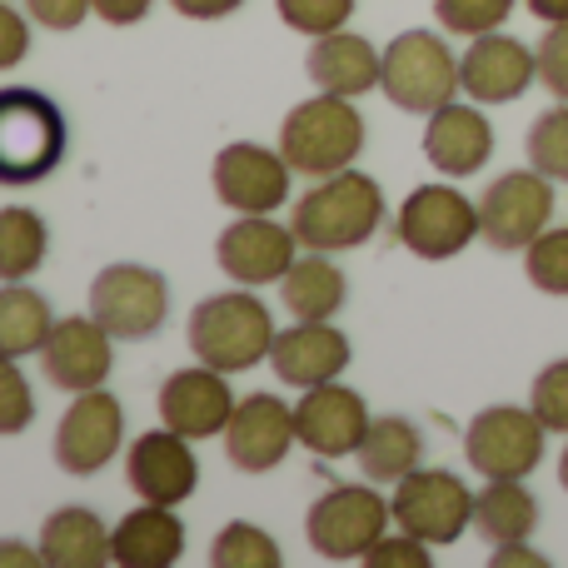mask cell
<instances>
[{
    "label": "cell",
    "instance_id": "13",
    "mask_svg": "<svg viewBox=\"0 0 568 568\" xmlns=\"http://www.w3.org/2000/svg\"><path fill=\"white\" fill-rule=\"evenodd\" d=\"M120 444H125V409L105 389L75 394V404L55 424V464L75 479L100 474L120 454Z\"/></svg>",
    "mask_w": 568,
    "mask_h": 568
},
{
    "label": "cell",
    "instance_id": "16",
    "mask_svg": "<svg viewBox=\"0 0 568 568\" xmlns=\"http://www.w3.org/2000/svg\"><path fill=\"white\" fill-rule=\"evenodd\" d=\"M300 250L304 245L290 225H275L270 215H240L215 240V265L245 290H260V284H280Z\"/></svg>",
    "mask_w": 568,
    "mask_h": 568
},
{
    "label": "cell",
    "instance_id": "5",
    "mask_svg": "<svg viewBox=\"0 0 568 568\" xmlns=\"http://www.w3.org/2000/svg\"><path fill=\"white\" fill-rule=\"evenodd\" d=\"M389 499L374 484H334L304 514V539L329 564H364V554L389 534Z\"/></svg>",
    "mask_w": 568,
    "mask_h": 568
},
{
    "label": "cell",
    "instance_id": "8",
    "mask_svg": "<svg viewBox=\"0 0 568 568\" xmlns=\"http://www.w3.org/2000/svg\"><path fill=\"white\" fill-rule=\"evenodd\" d=\"M474 499L479 494H469V484L459 479V474L449 469H414L404 474L399 484H394V524H399L404 534H414V539H424L429 549H444V544H459L464 529L474 524Z\"/></svg>",
    "mask_w": 568,
    "mask_h": 568
},
{
    "label": "cell",
    "instance_id": "39",
    "mask_svg": "<svg viewBox=\"0 0 568 568\" xmlns=\"http://www.w3.org/2000/svg\"><path fill=\"white\" fill-rule=\"evenodd\" d=\"M364 564H369V568H429L434 559H429V544H424V539H414V534H394V539H389V534H384V539L379 544H374V549L369 554H364Z\"/></svg>",
    "mask_w": 568,
    "mask_h": 568
},
{
    "label": "cell",
    "instance_id": "44",
    "mask_svg": "<svg viewBox=\"0 0 568 568\" xmlns=\"http://www.w3.org/2000/svg\"><path fill=\"white\" fill-rule=\"evenodd\" d=\"M36 564H40V544L30 549L20 539H0V568H36Z\"/></svg>",
    "mask_w": 568,
    "mask_h": 568
},
{
    "label": "cell",
    "instance_id": "14",
    "mask_svg": "<svg viewBox=\"0 0 568 568\" xmlns=\"http://www.w3.org/2000/svg\"><path fill=\"white\" fill-rule=\"evenodd\" d=\"M225 459L235 464L240 474H270L290 459V449L300 444V429H294V404H284L280 394H250V399L235 404L225 424Z\"/></svg>",
    "mask_w": 568,
    "mask_h": 568
},
{
    "label": "cell",
    "instance_id": "19",
    "mask_svg": "<svg viewBox=\"0 0 568 568\" xmlns=\"http://www.w3.org/2000/svg\"><path fill=\"white\" fill-rule=\"evenodd\" d=\"M125 479L145 504H170V509H175V504H185L190 494L200 489V459L185 434L160 424V429L140 434V439L130 444Z\"/></svg>",
    "mask_w": 568,
    "mask_h": 568
},
{
    "label": "cell",
    "instance_id": "20",
    "mask_svg": "<svg viewBox=\"0 0 568 568\" xmlns=\"http://www.w3.org/2000/svg\"><path fill=\"white\" fill-rule=\"evenodd\" d=\"M235 404L240 399L230 394V374L210 369V364L175 369L160 384V424L185 434V439H215V434H225Z\"/></svg>",
    "mask_w": 568,
    "mask_h": 568
},
{
    "label": "cell",
    "instance_id": "29",
    "mask_svg": "<svg viewBox=\"0 0 568 568\" xmlns=\"http://www.w3.org/2000/svg\"><path fill=\"white\" fill-rule=\"evenodd\" d=\"M55 329V310L40 290H30L26 280H0V354L26 359L40 354V344Z\"/></svg>",
    "mask_w": 568,
    "mask_h": 568
},
{
    "label": "cell",
    "instance_id": "34",
    "mask_svg": "<svg viewBox=\"0 0 568 568\" xmlns=\"http://www.w3.org/2000/svg\"><path fill=\"white\" fill-rule=\"evenodd\" d=\"M434 16L449 36H489L514 16V0H434Z\"/></svg>",
    "mask_w": 568,
    "mask_h": 568
},
{
    "label": "cell",
    "instance_id": "26",
    "mask_svg": "<svg viewBox=\"0 0 568 568\" xmlns=\"http://www.w3.org/2000/svg\"><path fill=\"white\" fill-rule=\"evenodd\" d=\"M280 304L294 320H334L349 304V280L324 250H304L280 280Z\"/></svg>",
    "mask_w": 568,
    "mask_h": 568
},
{
    "label": "cell",
    "instance_id": "46",
    "mask_svg": "<svg viewBox=\"0 0 568 568\" xmlns=\"http://www.w3.org/2000/svg\"><path fill=\"white\" fill-rule=\"evenodd\" d=\"M524 6H529L544 26H564L568 20V0H524Z\"/></svg>",
    "mask_w": 568,
    "mask_h": 568
},
{
    "label": "cell",
    "instance_id": "35",
    "mask_svg": "<svg viewBox=\"0 0 568 568\" xmlns=\"http://www.w3.org/2000/svg\"><path fill=\"white\" fill-rule=\"evenodd\" d=\"M30 419H36V394H30L26 374H20V359L0 354V439L26 434Z\"/></svg>",
    "mask_w": 568,
    "mask_h": 568
},
{
    "label": "cell",
    "instance_id": "1",
    "mask_svg": "<svg viewBox=\"0 0 568 568\" xmlns=\"http://www.w3.org/2000/svg\"><path fill=\"white\" fill-rule=\"evenodd\" d=\"M379 225H384V190L379 180H369L354 165L339 170V175L314 180L310 195H300L290 210V230L300 235V245L324 250V255L369 245L379 235Z\"/></svg>",
    "mask_w": 568,
    "mask_h": 568
},
{
    "label": "cell",
    "instance_id": "15",
    "mask_svg": "<svg viewBox=\"0 0 568 568\" xmlns=\"http://www.w3.org/2000/svg\"><path fill=\"white\" fill-rule=\"evenodd\" d=\"M115 334L95 320V314H70V320H55L50 339L40 344V369L55 389L65 394H85L100 389L115 369Z\"/></svg>",
    "mask_w": 568,
    "mask_h": 568
},
{
    "label": "cell",
    "instance_id": "11",
    "mask_svg": "<svg viewBox=\"0 0 568 568\" xmlns=\"http://www.w3.org/2000/svg\"><path fill=\"white\" fill-rule=\"evenodd\" d=\"M554 220V180L544 170H509L479 195V230L494 250H529Z\"/></svg>",
    "mask_w": 568,
    "mask_h": 568
},
{
    "label": "cell",
    "instance_id": "4",
    "mask_svg": "<svg viewBox=\"0 0 568 568\" xmlns=\"http://www.w3.org/2000/svg\"><path fill=\"white\" fill-rule=\"evenodd\" d=\"M364 115L349 105L344 95H314L304 105H294L280 125V155L290 160L294 175L304 180H324L339 175L359 160L364 150Z\"/></svg>",
    "mask_w": 568,
    "mask_h": 568
},
{
    "label": "cell",
    "instance_id": "32",
    "mask_svg": "<svg viewBox=\"0 0 568 568\" xmlns=\"http://www.w3.org/2000/svg\"><path fill=\"white\" fill-rule=\"evenodd\" d=\"M529 165L544 170L554 185H568V100H559L554 110H544L539 120L529 125Z\"/></svg>",
    "mask_w": 568,
    "mask_h": 568
},
{
    "label": "cell",
    "instance_id": "47",
    "mask_svg": "<svg viewBox=\"0 0 568 568\" xmlns=\"http://www.w3.org/2000/svg\"><path fill=\"white\" fill-rule=\"evenodd\" d=\"M559 484H564V494H568V444H564V459H559Z\"/></svg>",
    "mask_w": 568,
    "mask_h": 568
},
{
    "label": "cell",
    "instance_id": "2",
    "mask_svg": "<svg viewBox=\"0 0 568 568\" xmlns=\"http://www.w3.org/2000/svg\"><path fill=\"white\" fill-rule=\"evenodd\" d=\"M275 320H270V304L255 290H225V294H205V300L190 310V349L200 364L220 374H245L255 364L270 359L275 349Z\"/></svg>",
    "mask_w": 568,
    "mask_h": 568
},
{
    "label": "cell",
    "instance_id": "6",
    "mask_svg": "<svg viewBox=\"0 0 568 568\" xmlns=\"http://www.w3.org/2000/svg\"><path fill=\"white\" fill-rule=\"evenodd\" d=\"M379 90L389 95V105H399L404 115H424L444 110L459 95V55L444 45V36L434 30H404L384 50V80Z\"/></svg>",
    "mask_w": 568,
    "mask_h": 568
},
{
    "label": "cell",
    "instance_id": "41",
    "mask_svg": "<svg viewBox=\"0 0 568 568\" xmlns=\"http://www.w3.org/2000/svg\"><path fill=\"white\" fill-rule=\"evenodd\" d=\"M30 55V26L10 0H0V70H16Z\"/></svg>",
    "mask_w": 568,
    "mask_h": 568
},
{
    "label": "cell",
    "instance_id": "36",
    "mask_svg": "<svg viewBox=\"0 0 568 568\" xmlns=\"http://www.w3.org/2000/svg\"><path fill=\"white\" fill-rule=\"evenodd\" d=\"M280 20L300 36H329V30H344L354 16V0H275Z\"/></svg>",
    "mask_w": 568,
    "mask_h": 568
},
{
    "label": "cell",
    "instance_id": "12",
    "mask_svg": "<svg viewBox=\"0 0 568 568\" xmlns=\"http://www.w3.org/2000/svg\"><path fill=\"white\" fill-rule=\"evenodd\" d=\"M290 160L270 145H255V140H235L215 155L210 165V185H215V200L235 215H275V210L290 200Z\"/></svg>",
    "mask_w": 568,
    "mask_h": 568
},
{
    "label": "cell",
    "instance_id": "45",
    "mask_svg": "<svg viewBox=\"0 0 568 568\" xmlns=\"http://www.w3.org/2000/svg\"><path fill=\"white\" fill-rule=\"evenodd\" d=\"M504 564H544V554L524 549V544H499L494 549V568H504Z\"/></svg>",
    "mask_w": 568,
    "mask_h": 568
},
{
    "label": "cell",
    "instance_id": "18",
    "mask_svg": "<svg viewBox=\"0 0 568 568\" xmlns=\"http://www.w3.org/2000/svg\"><path fill=\"white\" fill-rule=\"evenodd\" d=\"M294 429H300L304 449L320 454V459H349L359 449L364 429H369V404H364L359 389H349L339 379L314 384L294 404Z\"/></svg>",
    "mask_w": 568,
    "mask_h": 568
},
{
    "label": "cell",
    "instance_id": "31",
    "mask_svg": "<svg viewBox=\"0 0 568 568\" xmlns=\"http://www.w3.org/2000/svg\"><path fill=\"white\" fill-rule=\"evenodd\" d=\"M210 564L215 568H280L284 554H280L275 534H265L250 519H235L215 534V544H210Z\"/></svg>",
    "mask_w": 568,
    "mask_h": 568
},
{
    "label": "cell",
    "instance_id": "33",
    "mask_svg": "<svg viewBox=\"0 0 568 568\" xmlns=\"http://www.w3.org/2000/svg\"><path fill=\"white\" fill-rule=\"evenodd\" d=\"M524 275H529L534 290L568 300V225H549L524 250Z\"/></svg>",
    "mask_w": 568,
    "mask_h": 568
},
{
    "label": "cell",
    "instance_id": "9",
    "mask_svg": "<svg viewBox=\"0 0 568 568\" xmlns=\"http://www.w3.org/2000/svg\"><path fill=\"white\" fill-rule=\"evenodd\" d=\"M544 424L519 404H489L464 429V459L484 479H529L544 464Z\"/></svg>",
    "mask_w": 568,
    "mask_h": 568
},
{
    "label": "cell",
    "instance_id": "27",
    "mask_svg": "<svg viewBox=\"0 0 568 568\" xmlns=\"http://www.w3.org/2000/svg\"><path fill=\"white\" fill-rule=\"evenodd\" d=\"M354 459H359V469H364V479H369V484H399L404 474H414L424 464V434H419V424L404 419V414L369 419V429H364Z\"/></svg>",
    "mask_w": 568,
    "mask_h": 568
},
{
    "label": "cell",
    "instance_id": "22",
    "mask_svg": "<svg viewBox=\"0 0 568 568\" xmlns=\"http://www.w3.org/2000/svg\"><path fill=\"white\" fill-rule=\"evenodd\" d=\"M494 155V125L479 105H444L424 125V160L449 180H469L489 165Z\"/></svg>",
    "mask_w": 568,
    "mask_h": 568
},
{
    "label": "cell",
    "instance_id": "7",
    "mask_svg": "<svg viewBox=\"0 0 568 568\" xmlns=\"http://www.w3.org/2000/svg\"><path fill=\"white\" fill-rule=\"evenodd\" d=\"M394 240L419 260H454L474 240H484L479 205L454 185H419L394 215Z\"/></svg>",
    "mask_w": 568,
    "mask_h": 568
},
{
    "label": "cell",
    "instance_id": "17",
    "mask_svg": "<svg viewBox=\"0 0 568 568\" xmlns=\"http://www.w3.org/2000/svg\"><path fill=\"white\" fill-rule=\"evenodd\" d=\"M534 80H539V50H529L504 30L474 36L469 50L459 55V85L474 105H509Z\"/></svg>",
    "mask_w": 568,
    "mask_h": 568
},
{
    "label": "cell",
    "instance_id": "42",
    "mask_svg": "<svg viewBox=\"0 0 568 568\" xmlns=\"http://www.w3.org/2000/svg\"><path fill=\"white\" fill-rule=\"evenodd\" d=\"M90 6H95V16L105 20V26H140L155 0H90Z\"/></svg>",
    "mask_w": 568,
    "mask_h": 568
},
{
    "label": "cell",
    "instance_id": "30",
    "mask_svg": "<svg viewBox=\"0 0 568 568\" xmlns=\"http://www.w3.org/2000/svg\"><path fill=\"white\" fill-rule=\"evenodd\" d=\"M50 255V230L36 210H0V280H30Z\"/></svg>",
    "mask_w": 568,
    "mask_h": 568
},
{
    "label": "cell",
    "instance_id": "43",
    "mask_svg": "<svg viewBox=\"0 0 568 568\" xmlns=\"http://www.w3.org/2000/svg\"><path fill=\"white\" fill-rule=\"evenodd\" d=\"M170 6L190 20H225V16H235L245 0H170Z\"/></svg>",
    "mask_w": 568,
    "mask_h": 568
},
{
    "label": "cell",
    "instance_id": "23",
    "mask_svg": "<svg viewBox=\"0 0 568 568\" xmlns=\"http://www.w3.org/2000/svg\"><path fill=\"white\" fill-rule=\"evenodd\" d=\"M304 70H310L314 90H324V95L359 100L369 90H379L384 50H374V40L354 36V30H329V36H314Z\"/></svg>",
    "mask_w": 568,
    "mask_h": 568
},
{
    "label": "cell",
    "instance_id": "40",
    "mask_svg": "<svg viewBox=\"0 0 568 568\" xmlns=\"http://www.w3.org/2000/svg\"><path fill=\"white\" fill-rule=\"evenodd\" d=\"M90 0H26V16L36 20V26H45V30H75V26H85V16H90Z\"/></svg>",
    "mask_w": 568,
    "mask_h": 568
},
{
    "label": "cell",
    "instance_id": "37",
    "mask_svg": "<svg viewBox=\"0 0 568 568\" xmlns=\"http://www.w3.org/2000/svg\"><path fill=\"white\" fill-rule=\"evenodd\" d=\"M529 409L539 414V424L549 434H568V359H554L539 369L529 394Z\"/></svg>",
    "mask_w": 568,
    "mask_h": 568
},
{
    "label": "cell",
    "instance_id": "3",
    "mask_svg": "<svg viewBox=\"0 0 568 568\" xmlns=\"http://www.w3.org/2000/svg\"><path fill=\"white\" fill-rule=\"evenodd\" d=\"M70 130L45 90L6 85L0 90V185H40L60 170Z\"/></svg>",
    "mask_w": 568,
    "mask_h": 568
},
{
    "label": "cell",
    "instance_id": "38",
    "mask_svg": "<svg viewBox=\"0 0 568 568\" xmlns=\"http://www.w3.org/2000/svg\"><path fill=\"white\" fill-rule=\"evenodd\" d=\"M539 80L549 85L554 100H568V20L544 30V40H539Z\"/></svg>",
    "mask_w": 568,
    "mask_h": 568
},
{
    "label": "cell",
    "instance_id": "10",
    "mask_svg": "<svg viewBox=\"0 0 568 568\" xmlns=\"http://www.w3.org/2000/svg\"><path fill=\"white\" fill-rule=\"evenodd\" d=\"M90 314L115 339H150L170 320V280L150 265H105L90 280Z\"/></svg>",
    "mask_w": 568,
    "mask_h": 568
},
{
    "label": "cell",
    "instance_id": "24",
    "mask_svg": "<svg viewBox=\"0 0 568 568\" xmlns=\"http://www.w3.org/2000/svg\"><path fill=\"white\" fill-rule=\"evenodd\" d=\"M115 539V564L120 568H175L185 554V524L170 504H145L130 509L125 519L110 529Z\"/></svg>",
    "mask_w": 568,
    "mask_h": 568
},
{
    "label": "cell",
    "instance_id": "28",
    "mask_svg": "<svg viewBox=\"0 0 568 568\" xmlns=\"http://www.w3.org/2000/svg\"><path fill=\"white\" fill-rule=\"evenodd\" d=\"M474 529L499 549V544H529L539 529V499L524 489V479H489L474 499Z\"/></svg>",
    "mask_w": 568,
    "mask_h": 568
},
{
    "label": "cell",
    "instance_id": "21",
    "mask_svg": "<svg viewBox=\"0 0 568 568\" xmlns=\"http://www.w3.org/2000/svg\"><path fill=\"white\" fill-rule=\"evenodd\" d=\"M349 359H354L349 334H339L329 320H294L290 329L275 334V349H270L280 384H294V389L339 379L349 369Z\"/></svg>",
    "mask_w": 568,
    "mask_h": 568
},
{
    "label": "cell",
    "instance_id": "25",
    "mask_svg": "<svg viewBox=\"0 0 568 568\" xmlns=\"http://www.w3.org/2000/svg\"><path fill=\"white\" fill-rule=\"evenodd\" d=\"M40 564L45 568H105L115 564V539L95 509H55L40 524Z\"/></svg>",
    "mask_w": 568,
    "mask_h": 568
}]
</instances>
